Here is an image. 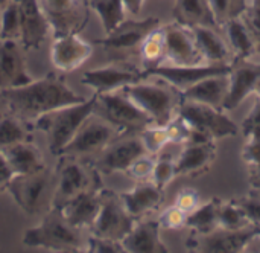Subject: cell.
Returning <instances> with one entry per match:
<instances>
[{
  "label": "cell",
  "mask_w": 260,
  "mask_h": 253,
  "mask_svg": "<svg viewBox=\"0 0 260 253\" xmlns=\"http://www.w3.org/2000/svg\"><path fill=\"white\" fill-rule=\"evenodd\" d=\"M0 95L6 102L8 113L29 125L46 113L85 99L76 95L66 79L56 73H47L24 86L2 90Z\"/></svg>",
  "instance_id": "1"
},
{
  "label": "cell",
  "mask_w": 260,
  "mask_h": 253,
  "mask_svg": "<svg viewBox=\"0 0 260 253\" xmlns=\"http://www.w3.org/2000/svg\"><path fill=\"white\" fill-rule=\"evenodd\" d=\"M23 244L52 252L76 253L87 250V240H84L81 229L72 226L62 215V211L56 206H52L44 214L38 226L24 232Z\"/></svg>",
  "instance_id": "2"
},
{
  "label": "cell",
  "mask_w": 260,
  "mask_h": 253,
  "mask_svg": "<svg viewBox=\"0 0 260 253\" xmlns=\"http://www.w3.org/2000/svg\"><path fill=\"white\" fill-rule=\"evenodd\" d=\"M94 102L96 95L93 93L91 98L46 113L32 124L37 130L46 133L52 154L61 156L62 150L73 139L79 127L93 115Z\"/></svg>",
  "instance_id": "3"
},
{
  "label": "cell",
  "mask_w": 260,
  "mask_h": 253,
  "mask_svg": "<svg viewBox=\"0 0 260 253\" xmlns=\"http://www.w3.org/2000/svg\"><path fill=\"white\" fill-rule=\"evenodd\" d=\"M55 189L56 176L46 166L32 174L14 176L8 186V192L20 209L32 217L46 214L53 206Z\"/></svg>",
  "instance_id": "4"
},
{
  "label": "cell",
  "mask_w": 260,
  "mask_h": 253,
  "mask_svg": "<svg viewBox=\"0 0 260 253\" xmlns=\"http://www.w3.org/2000/svg\"><path fill=\"white\" fill-rule=\"evenodd\" d=\"M122 90L140 110L149 116L152 125H168L175 118L181 102V93L165 81L161 84H155L145 82L142 79L126 86Z\"/></svg>",
  "instance_id": "5"
},
{
  "label": "cell",
  "mask_w": 260,
  "mask_h": 253,
  "mask_svg": "<svg viewBox=\"0 0 260 253\" xmlns=\"http://www.w3.org/2000/svg\"><path fill=\"white\" fill-rule=\"evenodd\" d=\"M94 115L113 125L120 134L140 133L146 127L152 125L149 116L140 110L123 90L111 93H94Z\"/></svg>",
  "instance_id": "6"
},
{
  "label": "cell",
  "mask_w": 260,
  "mask_h": 253,
  "mask_svg": "<svg viewBox=\"0 0 260 253\" xmlns=\"http://www.w3.org/2000/svg\"><path fill=\"white\" fill-rule=\"evenodd\" d=\"M56 189L53 206L61 208L70 199L88 189H99V171L93 163H87L82 157L62 154L55 171Z\"/></svg>",
  "instance_id": "7"
},
{
  "label": "cell",
  "mask_w": 260,
  "mask_h": 253,
  "mask_svg": "<svg viewBox=\"0 0 260 253\" xmlns=\"http://www.w3.org/2000/svg\"><path fill=\"white\" fill-rule=\"evenodd\" d=\"M101 208L98 217L93 223L91 235L120 241L129 234L136 220L128 214L120 199V194H116L111 189H99Z\"/></svg>",
  "instance_id": "8"
},
{
  "label": "cell",
  "mask_w": 260,
  "mask_h": 253,
  "mask_svg": "<svg viewBox=\"0 0 260 253\" xmlns=\"http://www.w3.org/2000/svg\"><path fill=\"white\" fill-rule=\"evenodd\" d=\"M177 115H180L193 130L204 133L213 140L233 137L238 134V125L222 108L181 98Z\"/></svg>",
  "instance_id": "9"
},
{
  "label": "cell",
  "mask_w": 260,
  "mask_h": 253,
  "mask_svg": "<svg viewBox=\"0 0 260 253\" xmlns=\"http://www.w3.org/2000/svg\"><path fill=\"white\" fill-rule=\"evenodd\" d=\"M160 26L158 17H146L143 20H125L105 38L99 40V44L105 52L111 53L114 60H128L133 55H139L140 46L146 35Z\"/></svg>",
  "instance_id": "10"
},
{
  "label": "cell",
  "mask_w": 260,
  "mask_h": 253,
  "mask_svg": "<svg viewBox=\"0 0 260 253\" xmlns=\"http://www.w3.org/2000/svg\"><path fill=\"white\" fill-rule=\"evenodd\" d=\"M257 238V228L248 226L238 231L218 228L209 234H192L187 240V250L203 253H242Z\"/></svg>",
  "instance_id": "11"
},
{
  "label": "cell",
  "mask_w": 260,
  "mask_h": 253,
  "mask_svg": "<svg viewBox=\"0 0 260 253\" xmlns=\"http://www.w3.org/2000/svg\"><path fill=\"white\" fill-rule=\"evenodd\" d=\"M53 37L79 34L88 23V0H40Z\"/></svg>",
  "instance_id": "12"
},
{
  "label": "cell",
  "mask_w": 260,
  "mask_h": 253,
  "mask_svg": "<svg viewBox=\"0 0 260 253\" xmlns=\"http://www.w3.org/2000/svg\"><path fill=\"white\" fill-rule=\"evenodd\" d=\"M230 64H171V63H161L155 67L142 70L143 79L148 76H155L169 86H172L175 90L183 93L195 82L201 81L203 78L219 75V73H229Z\"/></svg>",
  "instance_id": "13"
},
{
  "label": "cell",
  "mask_w": 260,
  "mask_h": 253,
  "mask_svg": "<svg viewBox=\"0 0 260 253\" xmlns=\"http://www.w3.org/2000/svg\"><path fill=\"white\" fill-rule=\"evenodd\" d=\"M120 133L110 125L102 118L96 116L94 113L85 119V122L79 127L73 139L67 144L62 150V154L76 156V157H88L96 153H101L111 140H114Z\"/></svg>",
  "instance_id": "14"
},
{
  "label": "cell",
  "mask_w": 260,
  "mask_h": 253,
  "mask_svg": "<svg viewBox=\"0 0 260 253\" xmlns=\"http://www.w3.org/2000/svg\"><path fill=\"white\" fill-rule=\"evenodd\" d=\"M143 79L142 70L134 67L125 60H114L111 64L87 70L81 82L94 90V93H111L125 89L129 84L139 82Z\"/></svg>",
  "instance_id": "15"
},
{
  "label": "cell",
  "mask_w": 260,
  "mask_h": 253,
  "mask_svg": "<svg viewBox=\"0 0 260 253\" xmlns=\"http://www.w3.org/2000/svg\"><path fill=\"white\" fill-rule=\"evenodd\" d=\"M146 153L148 151L139 133L120 134L101 151L99 160L94 166L99 173L105 174L126 173L131 163Z\"/></svg>",
  "instance_id": "16"
},
{
  "label": "cell",
  "mask_w": 260,
  "mask_h": 253,
  "mask_svg": "<svg viewBox=\"0 0 260 253\" xmlns=\"http://www.w3.org/2000/svg\"><path fill=\"white\" fill-rule=\"evenodd\" d=\"M260 82V63L251 60H233L229 72V93L222 108L225 111L238 108L250 95H253Z\"/></svg>",
  "instance_id": "17"
},
{
  "label": "cell",
  "mask_w": 260,
  "mask_h": 253,
  "mask_svg": "<svg viewBox=\"0 0 260 253\" xmlns=\"http://www.w3.org/2000/svg\"><path fill=\"white\" fill-rule=\"evenodd\" d=\"M165 61L171 64H204L190 27L177 21L163 26Z\"/></svg>",
  "instance_id": "18"
},
{
  "label": "cell",
  "mask_w": 260,
  "mask_h": 253,
  "mask_svg": "<svg viewBox=\"0 0 260 253\" xmlns=\"http://www.w3.org/2000/svg\"><path fill=\"white\" fill-rule=\"evenodd\" d=\"M93 55V46L79 37V34H67L53 37L50 47V61L53 67L62 73L79 69Z\"/></svg>",
  "instance_id": "19"
},
{
  "label": "cell",
  "mask_w": 260,
  "mask_h": 253,
  "mask_svg": "<svg viewBox=\"0 0 260 253\" xmlns=\"http://www.w3.org/2000/svg\"><path fill=\"white\" fill-rule=\"evenodd\" d=\"M20 9V43L26 49H38L47 40L50 24L40 0H15Z\"/></svg>",
  "instance_id": "20"
},
{
  "label": "cell",
  "mask_w": 260,
  "mask_h": 253,
  "mask_svg": "<svg viewBox=\"0 0 260 253\" xmlns=\"http://www.w3.org/2000/svg\"><path fill=\"white\" fill-rule=\"evenodd\" d=\"M23 50L24 47L17 40H0V92L32 81Z\"/></svg>",
  "instance_id": "21"
},
{
  "label": "cell",
  "mask_w": 260,
  "mask_h": 253,
  "mask_svg": "<svg viewBox=\"0 0 260 253\" xmlns=\"http://www.w3.org/2000/svg\"><path fill=\"white\" fill-rule=\"evenodd\" d=\"M216 159L215 142L207 144H184L180 156L175 159L177 177H200L210 171Z\"/></svg>",
  "instance_id": "22"
},
{
  "label": "cell",
  "mask_w": 260,
  "mask_h": 253,
  "mask_svg": "<svg viewBox=\"0 0 260 253\" xmlns=\"http://www.w3.org/2000/svg\"><path fill=\"white\" fill-rule=\"evenodd\" d=\"M160 229L158 220L136 221L129 234L122 240L123 250L129 253H168V246L160 238Z\"/></svg>",
  "instance_id": "23"
},
{
  "label": "cell",
  "mask_w": 260,
  "mask_h": 253,
  "mask_svg": "<svg viewBox=\"0 0 260 253\" xmlns=\"http://www.w3.org/2000/svg\"><path fill=\"white\" fill-rule=\"evenodd\" d=\"M197 47L206 64H230L233 53L224 35L218 27L198 26L192 27Z\"/></svg>",
  "instance_id": "24"
},
{
  "label": "cell",
  "mask_w": 260,
  "mask_h": 253,
  "mask_svg": "<svg viewBox=\"0 0 260 253\" xmlns=\"http://www.w3.org/2000/svg\"><path fill=\"white\" fill-rule=\"evenodd\" d=\"M125 209L137 221L146 214L155 211L163 202V191L157 188L151 180L137 182V185L120 194Z\"/></svg>",
  "instance_id": "25"
},
{
  "label": "cell",
  "mask_w": 260,
  "mask_h": 253,
  "mask_svg": "<svg viewBox=\"0 0 260 253\" xmlns=\"http://www.w3.org/2000/svg\"><path fill=\"white\" fill-rule=\"evenodd\" d=\"M99 189L84 191V192L78 194L76 197L70 199L67 203H64L59 208L62 211V215L72 226H75L81 231L85 228L90 229L93 226V223L98 217L99 208H101Z\"/></svg>",
  "instance_id": "26"
},
{
  "label": "cell",
  "mask_w": 260,
  "mask_h": 253,
  "mask_svg": "<svg viewBox=\"0 0 260 253\" xmlns=\"http://www.w3.org/2000/svg\"><path fill=\"white\" fill-rule=\"evenodd\" d=\"M229 93V73L212 75L190 86L181 93L183 99L222 108ZM224 110V108H222Z\"/></svg>",
  "instance_id": "27"
},
{
  "label": "cell",
  "mask_w": 260,
  "mask_h": 253,
  "mask_svg": "<svg viewBox=\"0 0 260 253\" xmlns=\"http://www.w3.org/2000/svg\"><path fill=\"white\" fill-rule=\"evenodd\" d=\"M221 29L224 31V37L230 46L233 60H250L256 52H259L257 43L242 17L230 18Z\"/></svg>",
  "instance_id": "28"
},
{
  "label": "cell",
  "mask_w": 260,
  "mask_h": 253,
  "mask_svg": "<svg viewBox=\"0 0 260 253\" xmlns=\"http://www.w3.org/2000/svg\"><path fill=\"white\" fill-rule=\"evenodd\" d=\"M0 151L6 157V160L15 176L32 174V173H37L44 168L41 151L30 140L18 142V144L3 148Z\"/></svg>",
  "instance_id": "29"
},
{
  "label": "cell",
  "mask_w": 260,
  "mask_h": 253,
  "mask_svg": "<svg viewBox=\"0 0 260 253\" xmlns=\"http://www.w3.org/2000/svg\"><path fill=\"white\" fill-rule=\"evenodd\" d=\"M172 14L177 23L190 29L198 26L221 29L212 12L209 0H177Z\"/></svg>",
  "instance_id": "30"
},
{
  "label": "cell",
  "mask_w": 260,
  "mask_h": 253,
  "mask_svg": "<svg viewBox=\"0 0 260 253\" xmlns=\"http://www.w3.org/2000/svg\"><path fill=\"white\" fill-rule=\"evenodd\" d=\"M219 197H213L206 203H200L190 214H187L186 226L192 229V234L204 235L219 228L218 211H219Z\"/></svg>",
  "instance_id": "31"
},
{
  "label": "cell",
  "mask_w": 260,
  "mask_h": 253,
  "mask_svg": "<svg viewBox=\"0 0 260 253\" xmlns=\"http://www.w3.org/2000/svg\"><path fill=\"white\" fill-rule=\"evenodd\" d=\"M88 6L98 14L105 35L126 20V9L122 0H88Z\"/></svg>",
  "instance_id": "32"
},
{
  "label": "cell",
  "mask_w": 260,
  "mask_h": 253,
  "mask_svg": "<svg viewBox=\"0 0 260 253\" xmlns=\"http://www.w3.org/2000/svg\"><path fill=\"white\" fill-rule=\"evenodd\" d=\"M140 61L143 64V70L155 67L165 61V35H163V26H158L152 32L146 35L143 40L140 50H139Z\"/></svg>",
  "instance_id": "33"
},
{
  "label": "cell",
  "mask_w": 260,
  "mask_h": 253,
  "mask_svg": "<svg viewBox=\"0 0 260 253\" xmlns=\"http://www.w3.org/2000/svg\"><path fill=\"white\" fill-rule=\"evenodd\" d=\"M218 220H219V228L222 229H230V231H238L244 229L248 226H253L241 205L238 203L236 199L230 200H222L219 203V211H218Z\"/></svg>",
  "instance_id": "34"
},
{
  "label": "cell",
  "mask_w": 260,
  "mask_h": 253,
  "mask_svg": "<svg viewBox=\"0 0 260 253\" xmlns=\"http://www.w3.org/2000/svg\"><path fill=\"white\" fill-rule=\"evenodd\" d=\"M29 140V130L23 121L14 115H3L0 118V150Z\"/></svg>",
  "instance_id": "35"
},
{
  "label": "cell",
  "mask_w": 260,
  "mask_h": 253,
  "mask_svg": "<svg viewBox=\"0 0 260 253\" xmlns=\"http://www.w3.org/2000/svg\"><path fill=\"white\" fill-rule=\"evenodd\" d=\"M21 21L20 9L15 0L0 11V40H17L20 41Z\"/></svg>",
  "instance_id": "36"
},
{
  "label": "cell",
  "mask_w": 260,
  "mask_h": 253,
  "mask_svg": "<svg viewBox=\"0 0 260 253\" xmlns=\"http://www.w3.org/2000/svg\"><path fill=\"white\" fill-rule=\"evenodd\" d=\"M209 5L216 18V23L219 24V27H222V24L230 18L242 17L247 9L248 0H209Z\"/></svg>",
  "instance_id": "37"
},
{
  "label": "cell",
  "mask_w": 260,
  "mask_h": 253,
  "mask_svg": "<svg viewBox=\"0 0 260 253\" xmlns=\"http://www.w3.org/2000/svg\"><path fill=\"white\" fill-rule=\"evenodd\" d=\"M140 137L143 140V145L146 148V151L152 156H157L158 153H161L165 150L166 145H169V134H168V130H166V125L165 127H160V125H149L146 127L145 130H142L140 133Z\"/></svg>",
  "instance_id": "38"
},
{
  "label": "cell",
  "mask_w": 260,
  "mask_h": 253,
  "mask_svg": "<svg viewBox=\"0 0 260 253\" xmlns=\"http://www.w3.org/2000/svg\"><path fill=\"white\" fill-rule=\"evenodd\" d=\"M175 177H177L175 159H172V157H158V159H155L151 182L157 188L165 191L168 188V185H171Z\"/></svg>",
  "instance_id": "39"
},
{
  "label": "cell",
  "mask_w": 260,
  "mask_h": 253,
  "mask_svg": "<svg viewBox=\"0 0 260 253\" xmlns=\"http://www.w3.org/2000/svg\"><path fill=\"white\" fill-rule=\"evenodd\" d=\"M155 156L146 153L143 156H140L139 159H136L131 166L126 170V176H129L131 179L137 180V182H145V180H151L152 176V170H154V163H155Z\"/></svg>",
  "instance_id": "40"
},
{
  "label": "cell",
  "mask_w": 260,
  "mask_h": 253,
  "mask_svg": "<svg viewBox=\"0 0 260 253\" xmlns=\"http://www.w3.org/2000/svg\"><path fill=\"white\" fill-rule=\"evenodd\" d=\"M186 218L187 214L183 212L180 208H177L175 205L169 206L168 209H165L158 218L160 228L161 229H171V231H180L186 226Z\"/></svg>",
  "instance_id": "41"
},
{
  "label": "cell",
  "mask_w": 260,
  "mask_h": 253,
  "mask_svg": "<svg viewBox=\"0 0 260 253\" xmlns=\"http://www.w3.org/2000/svg\"><path fill=\"white\" fill-rule=\"evenodd\" d=\"M244 21L251 31L260 52V0H248L247 9L242 14Z\"/></svg>",
  "instance_id": "42"
},
{
  "label": "cell",
  "mask_w": 260,
  "mask_h": 253,
  "mask_svg": "<svg viewBox=\"0 0 260 253\" xmlns=\"http://www.w3.org/2000/svg\"><path fill=\"white\" fill-rule=\"evenodd\" d=\"M87 252L90 253H122L123 246L120 241L108 240V238H101L90 235L87 240Z\"/></svg>",
  "instance_id": "43"
},
{
  "label": "cell",
  "mask_w": 260,
  "mask_h": 253,
  "mask_svg": "<svg viewBox=\"0 0 260 253\" xmlns=\"http://www.w3.org/2000/svg\"><path fill=\"white\" fill-rule=\"evenodd\" d=\"M236 200H238V203L241 205V208L244 209V212H245V215H247L248 221H250L253 226L259 228L260 226V195H256V194L250 192L248 195H245V197H239V199H236Z\"/></svg>",
  "instance_id": "44"
},
{
  "label": "cell",
  "mask_w": 260,
  "mask_h": 253,
  "mask_svg": "<svg viewBox=\"0 0 260 253\" xmlns=\"http://www.w3.org/2000/svg\"><path fill=\"white\" fill-rule=\"evenodd\" d=\"M247 144L242 150V159L247 165H253L260 162V130H253L251 133L245 134Z\"/></svg>",
  "instance_id": "45"
},
{
  "label": "cell",
  "mask_w": 260,
  "mask_h": 253,
  "mask_svg": "<svg viewBox=\"0 0 260 253\" xmlns=\"http://www.w3.org/2000/svg\"><path fill=\"white\" fill-rule=\"evenodd\" d=\"M177 208H180L183 212L186 214H190L198 205H200V194L192 189V188H183L177 197H175V203H174Z\"/></svg>",
  "instance_id": "46"
},
{
  "label": "cell",
  "mask_w": 260,
  "mask_h": 253,
  "mask_svg": "<svg viewBox=\"0 0 260 253\" xmlns=\"http://www.w3.org/2000/svg\"><path fill=\"white\" fill-rule=\"evenodd\" d=\"M242 130H244V134H248L253 130H260V104L257 101H256L253 110L250 111V115L244 119Z\"/></svg>",
  "instance_id": "47"
},
{
  "label": "cell",
  "mask_w": 260,
  "mask_h": 253,
  "mask_svg": "<svg viewBox=\"0 0 260 253\" xmlns=\"http://www.w3.org/2000/svg\"><path fill=\"white\" fill-rule=\"evenodd\" d=\"M14 171L9 166L6 157L3 156V153L0 151V192L8 191V186L11 183V180L14 179Z\"/></svg>",
  "instance_id": "48"
},
{
  "label": "cell",
  "mask_w": 260,
  "mask_h": 253,
  "mask_svg": "<svg viewBox=\"0 0 260 253\" xmlns=\"http://www.w3.org/2000/svg\"><path fill=\"white\" fill-rule=\"evenodd\" d=\"M248 171H250V186L253 194L260 195V162L248 165Z\"/></svg>",
  "instance_id": "49"
},
{
  "label": "cell",
  "mask_w": 260,
  "mask_h": 253,
  "mask_svg": "<svg viewBox=\"0 0 260 253\" xmlns=\"http://www.w3.org/2000/svg\"><path fill=\"white\" fill-rule=\"evenodd\" d=\"M122 2L125 5L126 12H131L134 15L140 14V11L143 8V3H145V0H122Z\"/></svg>",
  "instance_id": "50"
},
{
  "label": "cell",
  "mask_w": 260,
  "mask_h": 253,
  "mask_svg": "<svg viewBox=\"0 0 260 253\" xmlns=\"http://www.w3.org/2000/svg\"><path fill=\"white\" fill-rule=\"evenodd\" d=\"M5 111H8V110H6V102H5L3 96L0 95V118L5 115Z\"/></svg>",
  "instance_id": "51"
},
{
  "label": "cell",
  "mask_w": 260,
  "mask_h": 253,
  "mask_svg": "<svg viewBox=\"0 0 260 253\" xmlns=\"http://www.w3.org/2000/svg\"><path fill=\"white\" fill-rule=\"evenodd\" d=\"M11 2H12V0H0V11H2L3 8H6Z\"/></svg>",
  "instance_id": "52"
},
{
  "label": "cell",
  "mask_w": 260,
  "mask_h": 253,
  "mask_svg": "<svg viewBox=\"0 0 260 253\" xmlns=\"http://www.w3.org/2000/svg\"><path fill=\"white\" fill-rule=\"evenodd\" d=\"M254 95H256V98H257V102L260 104V82L259 86H257V89H256V92H254Z\"/></svg>",
  "instance_id": "53"
},
{
  "label": "cell",
  "mask_w": 260,
  "mask_h": 253,
  "mask_svg": "<svg viewBox=\"0 0 260 253\" xmlns=\"http://www.w3.org/2000/svg\"><path fill=\"white\" fill-rule=\"evenodd\" d=\"M257 238H260V226L257 228Z\"/></svg>",
  "instance_id": "54"
}]
</instances>
